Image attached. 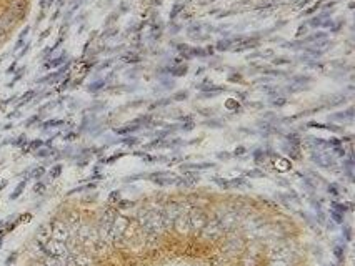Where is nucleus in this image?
<instances>
[{"instance_id": "obj_9", "label": "nucleus", "mask_w": 355, "mask_h": 266, "mask_svg": "<svg viewBox=\"0 0 355 266\" xmlns=\"http://www.w3.org/2000/svg\"><path fill=\"white\" fill-rule=\"evenodd\" d=\"M330 215L334 216V220H335V221H339V223H342V221H344V216L340 215L339 211H332V213H330Z\"/></svg>"}, {"instance_id": "obj_4", "label": "nucleus", "mask_w": 355, "mask_h": 266, "mask_svg": "<svg viewBox=\"0 0 355 266\" xmlns=\"http://www.w3.org/2000/svg\"><path fill=\"white\" fill-rule=\"evenodd\" d=\"M43 173H45V168H43V166H38V168L33 170L32 176H33V178H42V176H43Z\"/></svg>"}, {"instance_id": "obj_5", "label": "nucleus", "mask_w": 355, "mask_h": 266, "mask_svg": "<svg viewBox=\"0 0 355 266\" xmlns=\"http://www.w3.org/2000/svg\"><path fill=\"white\" fill-rule=\"evenodd\" d=\"M60 171H62V166H60V165H55V166L50 170V176L52 178H57V176L60 175Z\"/></svg>"}, {"instance_id": "obj_3", "label": "nucleus", "mask_w": 355, "mask_h": 266, "mask_svg": "<svg viewBox=\"0 0 355 266\" xmlns=\"http://www.w3.org/2000/svg\"><path fill=\"white\" fill-rule=\"evenodd\" d=\"M265 173H262L260 170H252V171H247L245 173V176H250V178H262Z\"/></svg>"}, {"instance_id": "obj_16", "label": "nucleus", "mask_w": 355, "mask_h": 266, "mask_svg": "<svg viewBox=\"0 0 355 266\" xmlns=\"http://www.w3.org/2000/svg\"><path fill=\"white\" fill-rule=\"evenodd\" d=\"M137 143V138H129V140H125V145H135Z\"/></svg>"}, {"instance_id": "obj_10", "label": "nucleus", "mask_w": 355, "mask_h": 266, "mask_svg": "<svg viewBox=\"0 0 355 266\" xmlns=\"http://www.w3.org/2000/svg\"><path fill=\"white\" fill-rule=\"evenodd\" d=\"M253 158H255V161H262V158H263V151H262V150H257V151L253 153Z\"/></svg>"}, {"instance_id": "obj_1", "label": "nucleus", "mask_w": 355, "mask_h": 266, "mask_svg": "<svg viewBox=\"0 0 355 266\" xmlns=\"http://www.w3.org/2000/svg\"><path fill=\"white\" fill-rule=\"evenodd\" d=\"M139 130V125H127L124 128H118L117 133L118 135H127V133H132V132H137Z\"/></svg>"}, {"instance_id": "obj_7", "label": "nucleus", "mask_w": 355, "mask_h": 266, "mask_svg": "<svg viewBox=\"0 0 355 266\" xmlns=\"http://www.w3.org/2000/svg\"><path fill=\"white\" fill-rule=\"evenodd\" d=\"M215 183H217V185H220L222 188H230V181H227V180L215 178Z\"/></svg>"}, {"instance_id": "obj_14", "label": "nucleus", "mask_w": 355, "mask_h": 266, "mask_svg": "<svg viewBox=\"0 0 355 266\" xmlns=\"http://www.w3.org/2000/svg\"><path fill=\"white\" fill-rule=\"evenodd\" d=\"M180 8H182L180 5H175V7H174V12H172V17H175V15H177V13L180 12Z\"/></svg>"}, {"instance_id": "obj_12", "label": "nucleus", "mask_w": 355, "mask_h": 266, "mask_svg": "<svg viewBox=\"0 0 355 266\" xmlns=\"http://www.w3.org/2000/svg\"><path fill=\"white\" fill-rule=\"evenodd\" d=\"M42 145H43V143H42L40 140H37V141H32V143H30V148H32V150H35V148H40Z\"/></svg>"}, {"instance_id": "obj_15", "label": "nucleus", "mask_w": 355, "mask_h": 266, "mask_svg": "<svg viewBox=\"0 0 355 266\" xmlns=\"http://www.w3.org/2000/svg\"><path fill=\"white\" fill-rule=\"evenodd\" d=\"M329 191H332L334 195H339V190L335 188V185H330V186H329Z\"/></svg>"}, {"instance_id": "obj_11", "label": "nucleus", "mask_w": 355, "mask_h": 266, "mask_svg": "<svg viewBox=\"0 0 355 266\" xmlns=\"http://www.w3.org/2000/svg\"><path fill=\"white\" fill-rule=\"evenodd\" d=\"M245 151H247V148H245V146H238V148H235L233 155H235V156H240V155H243Z\"/></svg>"}, {"instance_id": "obj_8", "label": "nucleus", "mask_w": 355, "mask_h": 266, "mask_svg": "<svg viewBox=\"0 0 355 266\" xmlns=\"http://www.w3.org/2000/svg\"><path fill=\"white\" fill-rule=\"evenodd\" d=\"M33 190H35V193H43V191H45V185L38 181V183H35V188Z\"/></svg>"}, {"instance_id": "obj_2", "label": "nucleus", "mask_w": 355, "mask_h": 266, "mask_svg": "<svg viewBox=\"0 0 355 266\" xmlns=\"http://www.w3.org/2000/svg\"><path fill=\"white\" fill-rule=\"evenodd\" d=\"M23 188H25V180H23V181H20V183H18V186H17V190H15V191H14V193L10 195V200H15V198H18V196H20V193H22V191H23Z\"/></svg>"}, {"instance_id": "obj_13", "label": "nucleus", "mask_w": 355, "mask_h": 266, "mask_svg": "<svg viewBox=\"0 0 355 266\" xmlns=\"http://www.w3.org/2000/svg\"><path fill=\"white\" fill-rule=\"evenodd\" d=\"M118 198H120V193H118V191H113V193L110 195V201H118Z\"/></svg>"}, {"instance_id": "obj_6", "label": "nucleus", "mask_w": 355, "mask_h": 266, "mask_svg": "<svg viewBox=\"0 0 355 266\" xmlns=\"http://www.w3.org/2000/svg\"><path fill=\"white\" fill-rule=\"evenodd\" d=\"M217 48H218V50H227V48H230V40L218 42V43H217Z\"/></svg>"}, {"instance_id": "obj_17", "label": "nucleus", "mask_w": 355, "mask_h": 266, "mask_svg": "<svg viewBox=\"0 0 355 266\" xmlns=\"http://www.w3.org/2000/svg\"><path fill=\"white\" fill-rule=\"evenodd\" d=\"M335 255H337L340 260H342V248H335Z\"/></svg>"}, {"instance_id": "obj_18", "label": "nucleus", "mask_w": 355, "mask_h": 266, "mask_svg": "<svg viewBox=\"0 0 355 266\" xmlns=\"http://www.w3.org/2000/svg\"><path fill=\"white\" fill-rule=\"evenodd\" d=\"M217 156H218V158H230V155H228V153H218Z\"/></svg>"}]
</instances>
